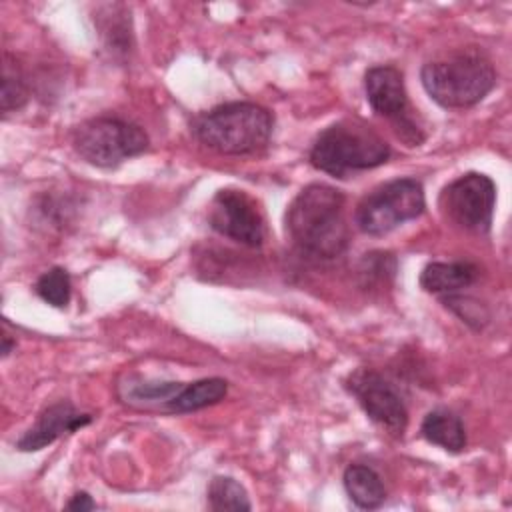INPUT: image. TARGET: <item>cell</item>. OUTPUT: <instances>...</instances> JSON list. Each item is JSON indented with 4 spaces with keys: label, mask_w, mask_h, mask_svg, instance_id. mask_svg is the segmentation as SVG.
<instances>
[{
    "label": "cell",
    "mask_w": 512,
    "mask_h": 512,
    "mask_svg": "<svg viewBox=\"0 0 512 512\" xmlns=\"http://www.w3.org/2000/svg\"><path fill=\"white\" fill-rule=\"evenodd\" d=\"M346 198L328 184H308L290 202L284 226L288 238L306 254L322 260L340 256L350 242Z\"/></svg>",
    "instance_id": "obj_1"
},
{
    "label": "cell",
    "mask_w": 512,
    "mask_h": 512,
    "mask_svg": "<svg viewBox=\"0 0 512 512\" xmlns=\"http://www.w3.org/2000/svg\"><path fill=\"white\" fill-rule=\"evenodd\" d=\"M190 130L200 144L218 154L244 156L268 146L274 116L256 102L236 100L200 112L190 122Z\"/></svg>",
    "instance_id": "obj_2"
},
{
    "label": "cell",
    "mask_w": 512,
    "mask_h": 512,
    "mask_svg": "<svg viewBox=\"0 0 512 512\" xmlns=\"http://www.w3.org/2000/svg\"><path fill=\"white\" fill-rule=\"evenodd\" d=\"M390 144L366 122L344 118L324 128L312 142L310 164L334 178L372 170L388 162Z\"/></svg>",
    "instance_id": "obj_3"
},
{
    "label": "cell",
    "mask_w": 512,
    "mask_h": 512,
    "mask_svg": "<svg viewBox=\"0 0 512 512\" xmlns=\"http://www.w3.org/2000/svg\"><path fill=\"white\" fill-rule=\"evenodd\" d=\"M426 94L442 108L464 110L482 102L496 86V70L480 50H460L426 62L420 70Z\"/></svg>",
    "instance_id": "obj_4"
},
{
    "label": "cell",
    "mask_w": 512,
    "mask_h": 512,
    "mask_svg": "<svg viewBox=\"0 0 512 512\" xmlns=\"http://www.w3.org/2000/svg\"><path fill=\"white\" fill-rule=\"evenodd\" d=\"M148 144V134L138 124L118 116L88 118L72 132L76 154L98 168H116L146 152Z\"/></svg>",
    "instance_id": "obj_5"
},
{
    "label": "cell",
    "mask_w": 512,
    "mask_h": 512,
    "mask_svg": "<svg viewBox=\"0 0 512 512\" xmlns=\"http://www.w3.org/2000/svg\"><path fill=\"white\" fill-rule=\"evenodd\" d=\"M426 208L422 182L396 178L366 194L354 212L356 226L368 236H384L400 224L422 216Z\"/></svg>",
    "instance_id": "obj_6"
},
{
    "label": "cell",
    "mask_w": 512,
    "mask_h": 512,
    "mask_svg": "<svg viewBox=\"0 0 512 512\" xmlns=\"http://www.w3.org/2000/svg\"><path fill=\"white\" fill-rule=\"evenodd\" d=\"M438 204L442 214L458 228L488 234L496 206V184L482 172H466L442 188Z\"/></svg>",
    "instance_id": "obj_7"
},
{
    "label": "cell",
    "mask_w": 512,
    "mask_h": 512,
    "mask_svg": "<svg viewBox=\"0 0 512 512\" xmlns=\"http://www.w3.org/2000/svg\"><path fill=\"white\" fill-rule=\"evenodd\" d=\"M364 92L370 108L388 118L396 132L410 146H418L424 140V132L414 118V110L410 106L404 76L396 66L382 64L372 66L364 74Z\"/></svg>",
    "instance_id": "obj_8"
},
{
    "label": "cell",
    "mask_w": 512,
    "mask_h": 512,
    "mask_svg": "<svg viewBox=\"0 0 512 512\" xmlns=\"http://www.w3.org/2000/svg\"><path fill=\"white\" fill-rule=\"evenodd\" d=\"M364 414L388 434L402 438L408 426V408L392 382L372 368H358L344 380Z\"/></svg>",
    "instance_id": "obj_9"
},
{
    "label": "cell",
    "mask_w": 512,
    "mask_h": 512,
    "mask_svg": "<svg viewBox=\"0 0 512 512\" xmlns=\"http://www.w3.org/2000/svg\"><path fill=\"white\" fill-rule=\"evenodd\" d=\"M210 228L242 246L258 248L266 238L264 218L256 202L236 188H222L214 194L208 210Z\"/></svg>",
    "instance_id": "obj_10"
},
{
    "label": "cell",
    "mask_w": 512,
    "mask_h": 512,
    "mask_svg": "<svg viewBox=\"0 0 512 512\" xmlns=\"http://www.w3.org/2000/svg\"><path fill=\"white\" fill-rule=\"evenodd\" d=\"M92 420V414L76 410L72 402L58 400L38 414L36 422L18 438L16 448L20 452H38L56 442L58 438L88 426Z\"/></svg>",
    "instance_id": "obj_11"
},
{
    "label": "cell",
    "mask_w": 512,
    "mask_h": 512,
    "mask_svg": "<svg viewBox=\"0 0 512 512\" xmlns=\"http://www.w3.org/2000/svg\"><path fill=\"white\" fill-rule=\"evenodd\" d=\"M184 382L156 380L146 376H126L118 382V398L136 410L168 412L170 404L182 392Z\"/></svg>",
    "instance_id": "obj_12"
},
{
    "label": "cell",
    "mask_w": 512,
    "mask_h": 512,
    "mask_svg": "<svg viewBox=\"0 0 512 512\" xmlns=\"http://www.w3.org/2000/svg\"><path fill=\"white\" fill-rule=\"evenodd\" d=\"M480 276V268L468 260L456 262H430L420 272V286L422 290L448 296L458 294L460 290L472 286Z\"/></svg>",
    "instance_id": "obj_13"
},
{
    "label": "cell",
    "mask_w": 512,
    "mask_h": 512,
    "mask_svg": "<svg viewBox=\"0 0 512 512\" xmlns=\"http://www.w3.org/2000/svg\"><path fill=\"white\" fill-rule=\"evenodd\" d=\"M420 434L426 442L440 446L446 452L458 454L466 448V428L460 416L446 408H434L430 410L422 424H420Z\"/></svg>",
    "instance_id": "obj_14"
},
{
    "label": "cell",
    "mask_w": 512,
    "mask_h": 512,
    "mask_svg": "<svg viewBox=\"0 0 512 512\" xmlns=\"http://www.w3.org/2000/svg\"><path fill=\"white\" fill-rule=\"evenodd\" d=\"M342 482L348 498L356 508L374 510L386 500L384 482L380 474L368 464H348Z\"/></svg>",
    "instance_id": "obj_15"
},
{
    "label": "cell",
    "mask_w": 512,
    "mask_h": 512,
    "mask_svg": "<svg viewBox=\"0 0 512 512\" xmlns=\"http://www.w3.org/2000/svg\"><path fill=\"white\" fill-rule=\"evenodd\" d=\"M228 394V382L218 376L200 378L184 384L182 392L170 404L168 414H188L218 404Z\"/></svg>",
    "instance_id": "obj_16"
},
{
    "label": "cell",
    "mask_w": 512,
    "mask_h": 512,
    "mask_svg": "<svg viewBox=\"0 0 512 512\" xmlns=\"http://www.w3.org/2000/svg\"><path fill=\"white\" fill-rule=\"evenodd\" d=\"M206 502L210 510H250V498L244 486L232 476H214L206 490Z\"/></svg>",
    "instance_id": "obj_17"
},
{
    "label": "cell",
    "mask_w": 512,
    "mask_h": 512,
    "mask_svg": "<svg viewBox=\"0 0 512 512\" xmlns=\"http://www.w3.org/2000/svg\"><path fill=\"white\" fill-rule=\"evenodd\" d=\"M104 18H100V34L104 38L106 48L114 52H130L132 46V26H130V10L124 6H106Z\"/></svg>",
    "instance_id": "obj_18"
},
{
    "label": "cell",
    "mask_w": 512,
    "mask_h": 512,
    "mask_svg": "<svg viewBox=\"0 0 512 512\" xmlns=\"http://www.w3.org/2000/svg\"><path fill=\"white\" fill-rule=\"evenodd\" d=\"M28 102V86L12 56L4 54L2 64V88H0V108L4 114L20 110Z\"/></svg>",
    "instance_id": "obj_19"
},
{
    "label": "cell",
    "mask_w": 512,
    "mask_h": 512,
    "mask_svg": "<svg viewBox=\"0 0 512 512\" xmlns=\"http://www.w3.org/2000/svg\"><path fill=\"white\" fill-rule=\"evenodd\" d=\"M34 292L50 306L54 308H66L72 296V282H70V274L60 268L54 266L50 270H46L34 284Z\"/></svg>",
    "instance_id": "obj_20"
},
{
    "label": "cell",
    "mask_w": 512,
    "mask_h": 512,
    "mask_svg": "<svg viewBox=\"0 0 512 512\" xmlns=\"http://www.w3.org/2000/svg\"><path fill=\"white\" fill-rule=\"evenodd\" d=\"M444 306L450 308L454 314H458L462 318V322L474 326V328H482L488 322V314L486 310L472 298H464L460 292L458 294H448V296H440Z\"/></svg>",
    "instance_id": "obj_21"
},
{
    "label": "cell",
    "mask_w": 512,
    "mask_h": 512,
    "mask_svg": "<svg viewBox=\"0 0 512 512\" xmlns=\"http://www.w3.org/2000/svg\"><path fill=\"white\" fill-rule=\"evenodd\" d=\"M66 510H74V512H86V510H94L96 502L92 500V496L88 492H76L64 506Z\"/></svg>",
    "instance_id": "obj_22"
},
{
    "label": "cell",
    "mask_w": 512,
    "mask_h": 512,
    "mask_svg": "<svg viewBox=\"0 0 512 512\" xmlns=\"http://www.w3.org/2000/svg\"><path fill=\"white\" fill-rule=\"evenodd\" d=\"M12 348H16V342H12L8 334H4L2 336V358H6L12 352Z\"/></svg>",
    "instance_id": "obj_23"
}]
</instances>
